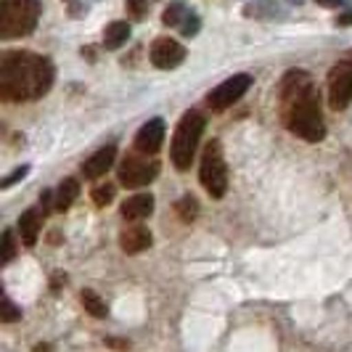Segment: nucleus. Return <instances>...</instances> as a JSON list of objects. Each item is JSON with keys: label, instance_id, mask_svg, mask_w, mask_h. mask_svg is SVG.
<instances>
[{"label": "nucleus", "instance_id": "nucleus-1", "mask_svg": "<svg viewBox=\"0 0 352 352\" xmlns=\"http://www.w3.org/2000/svg\"><path fill=\"white\" fill-rule=\"evenodd\" d=\"M278 101H281V122L289 133H294L307 143L323 141L326 124L320 111V96L307 72L289 69L283 74L278 85Z\"/></svg>", "mask_w": 352, "mask_h": 352}, {"label": "nucleus", "instance_id": "nucleus-2", "mask_svg": "<svg viewBox=\"0 0 352 352\" xmlns=\"http://www.w3.org/2000/svg\"><path fill=\"white\" fill-rule=\"evenodd\" d=\"M51 58L32 51H6L0 58V98L8 104H24L43 98L53 85Z\"/></svg>", "mask_w": 352, "mask_h": 352}, {"label": "nucleus", "instance_id": "nucleus-3", "mask_svg": "<svg viewBox=\"0 0 352 352\" xmlns=\"http://www.w3.org/2000/svg\"><path fill=\"white\" fill-rule=\"evenodd\" d=\"M204 124H207V120H204V114L199 109H188L180 117L175 135H173V146H170V159H173L175 170H180V173H186L191 167L199 141H201V133H204Z\"/></svg>", "mask_w": 352, "mask_h": 352}, {"label": "nucleus", "instance_id": "nucleus-4", "mask_svg": "<svg viewBox=\"0 0 352 352\" xmlns=\"http://www.w3.org/2000/svg\"><path fill=\"white\" fill-rule=\"evenodd\" d=\"M40 0H0V37L14 40L35 32Z\"/></svg>", "mask_w": 352, "mask_h": 352}, {"label": "nucleus", "instance_id": "nucleus-5", "mask_svg": "<svg viewBox=\"0 0 352 352\" xmlns=\"http://www.w3.org/2000/svg\"><path fill=\"white\" fill-rule=\"evenodd\" d=\"M199 180H201V186L207 188V194L212 199H223L226 191H228V167H226V159H223L220 141H210L204 146Z\"/></svg>", "mask_w": 352, "mask_h": 352}, {"label": "nucleus", "instance_id": "nucleus-6", "mask_svg": "<svg viewBox=\"0 0 352 352\" xmlns=\"http://www.w3.org/2000/svg\"><path fill=\"white\" fill-rule=\"evenodd\" d=\"M352 101V58L336 61L329 72V104L331 109L342 111Z\"/></svg>", "mask_w": 352, "mask_h": 352}, {"label": "nucleus", "instance_id": "nucleus-7", "mask_svg": "<svg viewBox=\"0 0 352 352\" xmlns=\"http://www.w3.org/2000/svg\"><path fill=\"white\" fill-rule=\"evenodd\" d=\"M159 175V162H148L143 154H130L120 164V183L127 188H143Z\"/></svg>", "mask_w": 352, "mask_h": 352}, {"label": "nucleus", "instance_id": "nucleus-8", "mask_svg": "<svg viewBox=\"0 0 352 352\" xmlns=\"http://www.w3.org/2000/svg\"><path fill=\"white\" fill-rule=\"evenodd\" d=\"M249 88H252V77L249 74H233L226 82H220L214 90H210L207 106L212 111H223V109L233 106L236 101H241Z\"/></svg>", "mask_w": 352, "mask_h": 352}, {"label": "nucleus", "instance_id": "nucleus-9", "mask_svg": "<svg viewBox=\"0 0 352 352\" xmlns=\"http://www.w3.org/2000/svg\"><path fill=\"white\" fill-rule=\"evenodd\" d=\"M186 61V48L173 37H157L151 45V64L157 69H175Z\"/></svg>", "mask_w": 352, "mask_h": 352}, {"label": "nucleus", "instance_id": "nucleus-10", "mask_svg": "<svg viewBox=\"0 0 352 352\" xmlns=\"http://www.w3.org/2000/svg\"><path fill=\"white\" fill-rule=\"evenodd\" d=\"M162 143H164V120L157 117V120H148L138 130V135H135V151L143 154V157H148V154H157L159 148H162Z\"/></svg>", "mask_w": 352, "mask_h": 352}, {"label": "nucleus", "instance_id": "nucleus-11", "mask_svg": "<svg viewBox=\"0 0 352 352\" xmlns=\"http://www.w3.org/2000/svg\"><path fill=\"white\" fill-rule=\"evenodd\" d=\"M114 159H117V146L109 143V146H104V148H98L90 159H85V164H82V175L88 177V180H96V177L106 175V173L111 170Z\"/></svg>", "mask_w": 352, "mask_h": 352}, {"label": "nucleus", "instance_id": "nucleus-12", "mask_svg": "<svg viewBox=\"0 0 352 352\" xmlns=\"http://www.w3.org/2000/svg\"><path fill=\"white\" fill-rule=\"evenodd\" d=\"M151 230L143 228V226H127V228L120 233V247H122L124 254H141L151 247Z\"/></svg>", "mask_w": 352, "mask_h": 352}, {"label": "nucleus", "instance_id": "nucleus-13", "mask_svg": "<svg viewBox=\"0 0 352 352\" xmlns=\"http://www.w3.org/2000/svg\"><path fill=\"white\" fill-rule=\"evenodd\" d=\"M154 212V196L151 194H135L122 201V217L130 223H141Z\"/></svg>", "mask_w": 352, "mask_h": 352}, {"label": "nucleus", "instance_id": "nucleus-14", "mask_svg": "<svg viewBox=\"0 0 352 352\" xmlns=\"http://www.w3.org/2000/svg\"><path fill=\"white\" fill-rule=\"evenodd\" d=\"M43 212L32 207L27 210L21 217H19V239L24 241V247H35L37 244V236H40V228H43Z\"/></svg>", "mask_w": 352, "mask_h": 352}, {"label": "nucleus", "instance_id": "nucleus-15", "mask_svg": "<svg viewBox=\"0 0 352 352\" xmlns=\"http://www.w3.org/2000/svg\"><path fill=\"white\" fill-rule=\"evenodd\" d=\"M127 40H130V24L127 21H111L104 30V48H109V51L122 48Z\"/></svg>", "mask_w": 352, "mask_h": 352}, {"label": "nucleus", "instance_id": "nucleus-16", "mask_svg": "<svg viewBox=\"0 0 352 352\" xmlns=\"http://www.w3.org/2000/svg\"><path fill=\"white\" fill-rule=\"evenodd\" d=\"M80 196V183L74 177H67L58 188H56V212H67L74 204V199Z\"/></svg>", "mask_w": 352, "mask_h": 352}, {"label": "nucleus", "instance_id": "nucleus-17", "mask_svg": "<svg viewBox=\"0 0 352 352\" xmlns=\"http://www.w3.org/2000/svg\"><path fill=\"white\" fill-rule=\"evenodd\" d=\"M80 302H82V307H85V313L93 318H106L109 316V305L101 300V294H96L93 289H82L80 292Z\"/></svg>", "mask_w": 352, "mask_h": 352}, {"label": "nucleus", "instance_id": "nucleus-18", "mask_svg": "<svg viewBox=\"0 0 352 352\" xmlns=\"http://www.w3.org/2000/svg\"><path fill=\"white\" fill-rule=\"evenodd\" d=\"M175 210H177V217H180L183 223H191V220H196V214H199V201H196L191 194H186L175 204Z\"/></svg>", "mask_w": 352, "mask_h": 352}, {"label": "nucleus", "instance_id": "nucleus-19", "mask_svg": "<svg viewBox=\"0 0 352 352\" xmlns=\"http://www.w3.org/2000/svg\"><path fill=\"white\" fill-rule=\"evenodd\" d=\"M114 194H117V188L111 186V183H101V186H96L93 188V204L96 207H106V204H111L114 201Z\"/></svg>", "mask_w": 352, "mask_h": 352}, {"label": "nucleus", "instance_id": "nucleus-20", "mask_svg": "<svg viewBox=\"0 0 352 352\" xmlns=\"http://www.w3.org/2000/svg\"><path fill=\"white\" fill-rule=\"evenodd\" d=\"M188 16V11H186V6L183 3H173L167 11H164V16H162V21L167 24V27H180L183 24V19Z\"/></svg>", "mask_w": 352, "mask_h": 352}, {"label": "nucleus", "instance_id": "nucleus-21", "mask_svg": "<svg viewBox=\"0 0 352 352\" xmlns=\"http://www.w3.org/2000/svg\"><path fill=\"white\" fill-rule=\"evenodd\" d=\"M127 6V14L133 19H143L148 14V0H124Z\"/></svg>", "mask_w": 352, "mask_h": 352}, {"label": "nucleus", "instance_id": "nucleus-22", "mask_svg": "<svg viewBox=\"0 0 352 352\" xmlns=\"http://www.w3.org/2000/svg\"><path fill=\"white\" fill-rule=\"evenodd\" d=\"M16 254V247H14V230H6L3 233V265H8Z\"/></svg>", "mask_w": 352, "mask_h": 352}, {"label": "nucleus", "instance_id": "nucleus-23", "mask_svg": "<svg viewBox=\"0 0 352 352\" xmlns=\"http://www.w3.org/2000/svg\"><path fill=\"white\" fill-rule=\"evenodd\" d=\"M3 323H14V320H19L21 318V310H19L14 302L8 300V297H3Z\"/></svg>", "mask_w": 352, "mask_h": 352}, {"label": "nucleus", "instance_id": "nucleus-24", "mask_svg": "<svg viewBox=\"0 0 352 352\" xmlns=\"http://www.w3.org/2000/svg\"><path fill=\"white\" fill-rule=\"evenodd\" d=\"M180 32L186 37L196 35V32H199V16H196V14H188V16L183 19V24H180Z\"/></svg>", "mask_w": 352, "mask_h": 352}, {"label": "nucleus", "instance_id": "nucleus-25", "mask_svg": "<svg viewBox=\"0 0 352 352\" xmlns=\"http://www.w3.org/2000/svg\"><path fill=\"white\" fill-rule=\"evenodd\" d=\"M30 173V164H21L16 173H11L8 177H3V183H0V188H8V186H14L16 180H21V177Z\"/></svg>", "mask_w": 352, "mask_h": 352}, {"label": "nucleus", "instance_id": "nucleus-26", "mask_svg": "<svg viewBox=\"0 0 352 352\" xmlns=\"http://www.w3.org/2000/svg\"><path fill=\"white\" fill-rule=\"evenodd\" d=\"M318 6H323V8H339V6H344L347 0H316Z\"/></svg>", "mask_w": 352, "mask_h": 352}, {"label": "nucleus", "instance_id": "nucleus-27", "mask_svg": "<svg viewBox=\"0 0 352 352\" xmlns=\"http://www.w3.org/2000/svg\"><path fill=\"white\" fill-rule=\"evenodd\" d=\"M336 24H339V27H352V11L342 14V16L336 19Z\"/></svg>", "mask_w": 352, "mask_h": 352}, {"label": "nucleus", "instance_id": "nucleus-28", "mask_svg": "<svg viewBox=\"0 0 352 352\" xmlns=\"http://www.w3.org/2000/svg\"><path fill=\"white\" fill-rule=\"evenodd\" d=\"M35 352H51V347H48V344H37Z\"/></svg>", "mask_w": 352, "mask_h": 352}]
</instances>
